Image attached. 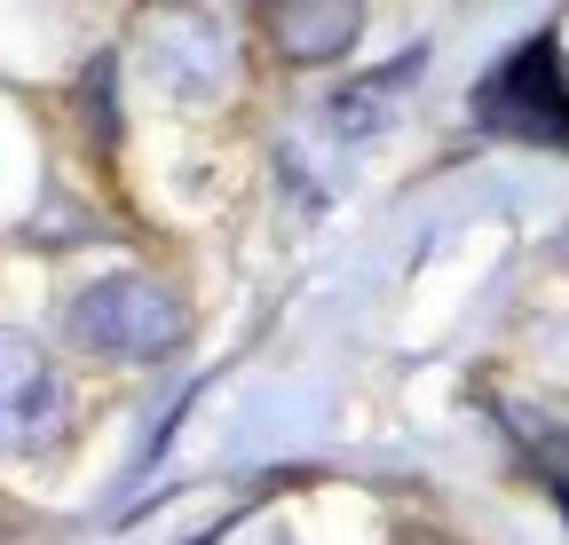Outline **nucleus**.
<instances>
[{"mask_svg":"<svg viewBox=\"0 0 569 545\" xmlns=\"http://www.w3.org/2000/svg\"><path fill=\"white\" fill-rule=\"evenodd\" d=\"M475 119H482L490 134H515V143L569 151V63H561V48H553V40L515 48V55L482 80Z\"/></svg>","mask_w":569,"mask_h":545,"instance_id":"obj_1","label":"nucleus"},{"mask_svg":"<svg viewBox=\"0 0 569 545\" xmlns=\"http://www.w3.org/2000/svg\"><path fill=\"white\" fill-rule=\"evenodd\" d=\"M71 332H80L88 349H103V356H159V349H174L182 316L151 277H111V285H96L80 309H71Z\"/></svg>","mask_w":569,"mask_h":545,"instance_id":"obj_2","label":"nucleus"},{"mask_svg":"<svg viewBox=\"0 0 569 545\" xmlns=\"http://www.w3.org/2000/svg\"><path fill=\"white\" fill-rule=\"evenodd\" d=\"M348 32H356V0H309V9L277 0V40L293 55H332L348 48Z\"/></svg>","mask_w":569,"mask_h":545,"instance_id":"obj_3","label":"nucleus"},{"mask_svg":"<svg viewBox=\"0 0 569 545\" xmlns=\"http://www.w3.org/2000/svg\"><path fill=\"white\" fill-rule=\"evenodd\" d=\"M48 403H56V380H48V364L24 349V340H9V332H0V412L32 420V412H48Z\"/></svg>","mask_w":569,"mask_h":545,"instance_id":"obj_4","label":"nucleus"}]
</instances>
